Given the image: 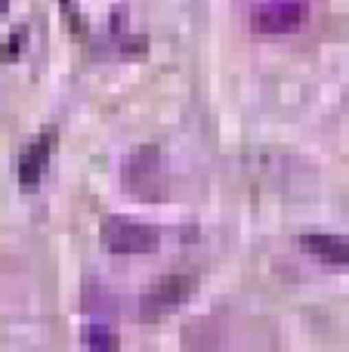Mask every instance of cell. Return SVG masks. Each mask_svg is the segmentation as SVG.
<instances>
[{
    "label": "cell",
    "mask_w": 349,
    "mask_h": 352,
    "mask_svg": "<svg viewBox=\"0 0 349 352\" xmlns=\"http://www.w3.org/2000/svg\"><path fill=\"white\" fill-rule=\"evenodd\" d=\"M195 287H198L195 275L173 272V275H164V278H155L152 285H148V291L142 294V300H139V316L146 318V322L170 316V312H177L179 306L195 294Z\"/></svg>",
    "instance_id": "1"
},
{
    "label": "cell",
    "mask_w": 349,
    "mask_h": 352,
    "mask_svg": "<svg viewBox=\"0 0 349 352\" xmlns=\"http://www.w3.org/2000/svg\"><path fill=\"white\" fill-rule=\"evenodd\" d=\"M124 182L133 195L139 198H161L167 186V173H164V155L161 148L146 146V148H136L133 155L127 158L124 164Z\"/></svg>",
    "instance_id": "2"
},
{
    "label": "cell",
    "mask_w": 349,
    "mask_h": 352,
    "mask_svg": "<svg viewBox=\"0 0 349 352\" xmlns=\"http://www.w3.org/2000/svg\"><path fill=\"white\" fill-rule=\"evenodd\" d=\"M53 146H56V130H43L22 152V161H19V182H22V188H34L41 182V173L47 167Z\"/></svg>",
    "instance_id": "6"
},
{
    "label": "cell",
    "mask_w": 349,
    "mask_h": 352,
    "mask_svg": "<svg viewBox=\"0 0 349 352\" xmlns=\"http://www.w3.org/2000/svg\"><path fill=\"white\" fill-rule=\"evenodd\" d=\"M158 229L146 223H133L124 217H111L102 223V248L111 254H152L158 250Z\"/></svg>",
    "instance_id": "3"
},
{
    "label": "cell",
    "mask_w": 349,
    "mask_h": 352,
    "mask_svg": "<svg viewBox=\"0 0 349 352\" xmlns=\"http://www.w3.org/2000/svg\"><path fill=\"white\" fill-rule=\"evenodd\" d=\"M306 0H263L251 12V28L257 34H291L306 22Z\"/></svg>",
    "instance_id": "4"
},
{
    "label": "cell",
    "mask_w": 349,
    "mask_h": 352,
    "mask_svg": "<svg viewBox=\"0 0 349 352\" xmlns=\"http://www.w3.org/2000/svg\"><path fill=\"white\" fill-rule=\"evenodd\" d=\"M300 248L306 250V254L319 256L328 266L349 269V238H344V235H334V232H303Z\"/></svg>",
    "instance_id": "5"
}]
</instances>
